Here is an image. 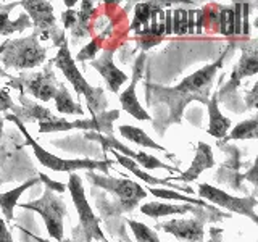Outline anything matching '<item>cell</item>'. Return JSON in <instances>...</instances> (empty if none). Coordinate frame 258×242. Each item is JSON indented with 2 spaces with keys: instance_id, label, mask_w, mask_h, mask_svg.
Here are the masks:
<instances>
[{
  "instance_id": "obj_31",
  "label": "cell",
  "mask_w": 258,
  "mask_h": 242,
  "mask_svg": "<svg viewBox=\"0 0 258 242\" xmlns=\"http://www.w3.org/2000/svg\"><path fill=\"white\" fill-rule=\"evenodd\" d=\"M39 179H40V181H44L45 186H47V189H48V191H52V192H60V194H61V192L67 191V186L61 184V183L52 181L50 177H47L44 173H39Z\"/></svg>"
},
{
  "instance_id": "obj_39",
  "label": "cell",
  "mask_w": 258,
  "mask_h": 242,
  "mask_svg": "<svg viewBox=\"0 0 258 242\" xmlns=\"http://www.w3.org/2000/svg\"><path fill=\"white\" fill-rule=\"evenodd\" d=\"M0 76L8 78V73H7V71H4V68H2V67H0Z\"/></svg>"
},
{
  "instance_id": "obj_27",
  "label": "cell",
  "mask_w": 258,
  "mask_h": 242,
  "mask_svg": "<svg viewBox=\"0 0 258 242\" xmlns=\"http://www.w3.org/2000/svg\"><path fill=\"white\" fill-rule=\"evenodd\" d=\"M218 31L224 36L234 34V10L232 8H220V12H218Z\"/></svg>"
},
{
  "instance_id": "obj_28",
  "label": "cell",
  "mask_w": 258,
  "mask_h": 242,
  "mask_svg": "<svg viewBox=\"0 0 258 242\" xmlns=\"http://www.w3.org/2000/svg\"><path fill=\"white\" fill-rule=\"evenodd\" d=\"M174 15V28L173 32L174 34H187V10L184 8H177V10L173 12Z\"/></svg>"
},
{
  "instance_id": "obj_41",
  "label": "cell",
  "mask_w": 258,
  "mask_h": 242,
  "mask_svg": "<svg viewBox=\"0 0 258 242\" xmlns=\"http://www.w3.org/2000/svg\"><path fill=\"white\" fill-rule=\"evenodd\" d=\"M102 242H110V240H107V239H103V240H102Z\"/></svg>"
},
{
  "instance_id": "obj_30",
  "label": "cell",
  "mask_w": 258,
  "mask_h": 242,
  "mask_svg": "<svg viewBox=\"0 0 258 242\" xmlns=\"http://www.w3.org/2000/svg\"><path fill=\"white\" fill-rule=\"evenodd\" d=\"M7 110H12L13 111L12 115H15L16 110H18V105H15V102L10 99L7 89L0 87V111H7Z\"/></svg>"
},
{
  "instance_id": "obj_15",
  "label": "cell",
  "mask_w": 258,
  "mask_h": 242,
  "mask_svg": "<svg viewBox=\"0 0 258 242\" xmlns=\"http://www.w3.org/2000/svg\"><path fill=\"white\" fill-rule=\"evenodd\" d=\"M213 165H215V160H213L212 147H210V145L205 144V142H199V144H197L196 157H194V161H192L190 168H189L185 173H182L181 176L174 177V179L190 183V181H194V179H197L202 171H205V169L212 168Z\"/></svg>"
},
{
  "instance_id": "obj_11",
  "label": "cell",
  "mask_w": 258,
  "mask_h": 242,
  "mask_svg": "<svg viewBox=\"0 0 258 242\" xmlns=\"http://www.w3.org/2000/svg\"><path fill=\"white\" fill-rule=\"evenodd\" d=\"M20 5L24 7V10L29 13V16L34 21L36 26V34L39 36L40 32V39H48L55 31V16H53V8L50 2H21Z\"/></svg>"
},
{
  "instance_id": "obj_19",
  "label": "cell",
  "mask_w": 258,
  "mask_h": 242,
  "mask_svg": "<svg viewBox=\"0 0 258 242\" xmlns=\"http://www.w3.org/2000/svg\"><path fill=\"white\" fill-rule=\"evenodd\" d=\"M37 183H39V177H34V179H29L24 184H21L20 188H15L8 192L0 194V208H2L7 221H13V208L18 205V200L21 197V194L26 189H29L31 186H36Z\"/></svg>"
},
{
  "instance_id": "obj_24",
  "label": "cell",
  "mask_w": 258,
  "mask_h": 242,
  "mask_svg": "<svg viewBox=\"0 0 258 242\" xmlns=\"http://www.w3.org/2000/svg\"><path fill=\"white\" fill-rule=\"evenodd\" d=\"M158 4H153V2H144V4H137L136 7V18H134V23L131 24V29H137V32L144 31V26L149 23L150 16H152V12L155 10V7Z\"/></svg>"
},
{
  "instance_id": "obj_5",
  "label": "cell",
  "mask_w": 258,
  "mask_h": 242,
  "mask_svg": "<svg viewBox=\"0 0 258 242\" xmlns=\"http://www.w3.org/2000/svg\"><path fill=\"white\" fill-rule=\"evenodd\" d=\"M67 188L70 189V194L73 197V204H75L76 210H78V216H79V231L78 236H84L83 242H89V240H103L105 236L99 226V220L94 215L91 205L86 200V194H84V188L83 183H81V177L75 173H70V181Z\"/></svg>"
},
{
  "instance_id": "obj_38",
  "label": "cell",
  "mask_w": 258,
  "mask_h": 242,
  "mask_svg": "<svg viewBox=\"0 0 258 242\" xmlns=\"http://www.w3.org/2000/svg\"><path fill=\"white\" fill-rule=\"evenodd\" d=\"M7 157H8V155H7L5 152H0V163H2V161H4V160H5Z\"/></svg>"
},
{
  "instance_id": "obj_29",
  "label": "cell",
  "mask_w": 258,
  "mask_h": 242,
  "mask_svg": "<svg viewBox=\"0 0 258 242\" xmlns=\"http://www.w3.org/2000/svg\"><path fill=\"white\" fill-rule=\"evenodd\" d=\"M100 50V39H92L91 44H87L83 50L78 53V62H86V60H91L95 58V53Z\"/></svg>"
},
{
  "instance_id": "obj_35",
  "label": "cell",
  "mask_w": 258,
  "mask_h": 242,
  "mask_svg": "<svg viewBox=\"0 0 258 242\" xmlns=\"http://www.w3.org/2000/svg\"><path fill=\"white\" fill-rule=\"evenodd\" d=\"M0 242H13L10 232H8V229H7V224L2 218H0Z\"/></svg>"
},
{
  "instance_id": "obj_4",
  "label": "cell",
  "mask_w": 258,
  "mask_h": 242,
  "mask_svg": "<svg viewBox=\"0 0 258 242\" xmlns=\"http://www.w3.org/2000/svg\"><path fill=\"white\" fill-rule=\"evenodd\" d=\"M37 34L34 32L29 37L8 40L0 47V58L7 68L29 70L36 68L45 62V48L39 45Z\"/></svg>"
},
{
  "instance_id": "obj_22",
  "label": "cell",
  "mask_w": 258,
  "mask_h": 242,
  "mask_svg": "<svg viewBox=\"0 0 258 242\" xmlns=\"http://www.w3.org/2000/svg\"><path fill=\"white\" fill-rule=\"evenodd\" d=\"M119 133H121V136L124 137V139L131 141V142H134L137 145H141V147H149V149H155V150H161V152L166 150L163 145H160L153 139H150V136H147V133L142 131L141 128L124 125V126H119Z\"/></svg>"
},
{
  "instance_id": "obj_12",
  "label": "cell",
  "mask_w": 258,
  "mask_h": 242,
  "mask_svg": "<svg viewBox=\"0 0 258 242\" xmlns=\"http://www.w3.org/2000/svg\"><path fill=\"white\" fill-rule=\"evenodd\" d=\"M144 62H145V55L142 53L139 58H137L136 65H134V73H133L131 84H129V87L126 89V91L119 95V102H121V107H123V110L126 113H129L131 116H134L136 119L150 121L152 119L150 115L142 108V105H141L139 99H137V95H136V84H137V81H139V78L142 76Z\"/></svg>"
},
{
  "instance_id": "obj_37",
  "label": "cell",
  "mask_w": 258,
  "mask_h": 242,
  "mask_svg": "<svg viewBox=\"0 0 258 242\" xmlns=\"http://www.w3.org/2000/svg\"><path fill=\"white\" fill-rule=\"evenodd\" d=\"M4 134V116H0V139H2Z\"/></svg>"
},
{
  "instance_id": "obj_40",
  "label": "cell",
  "mask_w": 258,
  "mask_h": 242,
  "mask_svg": "<svg viewBox=\"0 0 258 242\" xmlns=\"http://www.w3.org/2000/svg\"><path fill=\"white\" fill-rule=\"evenodd\" d=\"M61 242H71L70 239H64V240H61Z\"/></svg>"
},
{
  "instance_id": "obj_32",
  "label": "cell",
  "mask_w": 258,
  "mask_h": 242,
  "mask_svg": "<svg viewBox=\"0 0 258 242\" xmlns=\"http://www.w3.org/2000/svg\"><path fill=\"white\" fill-rule=\"evenodd\" d=\"M61 20H63L64 28H75V26H76V23H78V12H76V10H71V8H68L67 12H63Z\"/></svg>"
},
{
  "instance_id": "obj_26",
  "label": "cell",
  "mask_w": 258,
  "mask_h": 242,
  "mask_svg": "<svg viewBox=\"0 0 258 242\" xmlns=\"http://www.w3.org/2000/svg\"><path fill=\"white\" fill-rule=\"evenodd\" d=\"M149 192L153 194L155 197H160V199H174V200H184L185 204H189V205H199V207H207V202L204 200H196V199H192V197H184L181 196L179 192H176V191H168V189H158V188H149Z\"/></svg>"
},
{
  "instance_id": "obj_3",
  "label": "cell",
  "mask_w": 258,
  "mask_h": 242,
  "mask_svg": "<svg viewBox=\"0 0 258 242\" xmlns=\"http://www.w3.org/2000/svg\"><path fill=\"white\" fill-rule=\"evenodd\" d=\"M4 119L13 121V123L18 126V129L24 136V139H26V142L32 147V150H34L39 163L44 165L45 168H50V169H53V171H63V173H75V171H78V169H89V171H92V169H103V173H108L110 160L95 161V160H89V158H84V160H64V158H60V157L53 155V153L47 152L44 147H40V145L34 139H32V136L26 131L23 121L18 119L15 115H7Z\"/></svg>"
},
{
  "instance_id": "obj_14",
  "label": "cell",
  "mask_w": 258,
  "mask_h": 242,
  "mask_svg": "<svg viewBox=\"0 0 258 242\" xmlns=\"http://www.w3.org/2000/svg\"><path fill=\"white\" fill-rule=\"evenodd\" d=\"M113 53H115L113 48L103 50L99 58L91 62V67H94L97 71L100 73V76L107 81L108 89L111 92H118L119 87L127 81V76L116 67L115 63H113Z\"/></svg>"
},
{
  "instance_id": "obj_18",
  "label": "cell",
  "mask_w": 258,
  "mask_h": 242,
  "mask_svg": "<svg viewBox=\"0 0 258 242\" xmlns=\"http://www.w3.org/2000/svg\"><path fill=\"white\" fill-rule=\"evenodd\" d=\"M194 212L196 213V208L194 205L189 204H182V205H171V204H161V202H149L141 207V213L147 215L150 218H160V216H166V215H176V213H189Z\"/></svg>"
},
{
  "instance_id": "obj_7",
  "label": "cell",
  "mask_w": 258,
  "mask_h": 242,
  "mask_svg": "<svg viewBox=\"0 0 258 242\" xmlns=\"http://www.w3.org/2000/svg\"><path fill=\"white\" fill-rule=\"evenodd\" d=\"M87 177L94 184L110 191L111 194H115V196L119 199V205L124 212H131V210L139 204V200L147 197V191L141 188L137 183L124 179V177L100 176V174H95L94 171H89Z\"/></svg>"
},
{
  "instance_id": "obj_36",
  "label": "cell",
  "mask_w": 258,
  "mask_h": 242,
  "mask_svg": "<svg viewBox=\"0 0 258 242\" xmlns=\"http://www.w3.org/2000/svg\"><path fill=\"white\" fill-rule=\"evenodd\" d=\"M210 234H212V239H210L208 242H223V240H221V234H223L221 229L212 228V229H210Z\"/></svg>"
},
{
  "instance_id": "obj_33",
  "label": "cell",
  "mask_w": 258,
  "mask_h": 242,
  "mask_svg": "<svg viewBox=\"0 0 258 242\" xmlns=\"http://www.w3.org/2000/svg\"><path fill=\"white\" fill-rule=\"evenodd\" d=\"M234 34H240L242 31V18H240V13H242V4L236 2L234 4Z\"/></svg>"
},
{
  "instance_id": "obj_21",
  "label": "cell",
  "mask_w": 258,
  "mask_h": 242,
  "mask_svg": "<svg viewBox=\"0 0 258 242\" xmlns=\"http://www.w3.org/2000/svg\"><path fill=\"white\" fill-rule=\"evenodd\" d=\"M53 100H55L56 110L60 113H64V115H79L81 116L84 113V110L81 108V105L73 100L70 91L63 84H58V87H56Z\"/></svg>"
},
{
  "instance_id": "obj_23",
  "label": "cell",
  "mask_w": 258,
  "mask_h": 242,
  "mask_svg": "<svg viewBox=\"0 0 258 242\" xmlns=\"http://www.w3.org/2000/svg\"><path fill=\"white\" fill-rule=\"evenodd\" d=\"M258 133V119L252 118L247 121H242L236 128L229 133V136H226V141H236V139H256Z\"/></svg>"
},
{
  "instance_id": "obj_34",
  "label": "cell",
  "mask_w": 258,
  "mask_h": 242,
  "mask_svg": "<svg viewBox=\"0 0 258 242\" xmlns=\"http://www.w3.org/2000/svg\"><path fill=\"white\" fill-rule=\"evenodd\" d=\"M244 10H242V31L240 34H248V10H250V5L248 4H242Z\"/></svg>"
},
{
  "instance_id": "obj_6",
  "label": "cell",
  "mask_w": 258,
  "mask_h": 242,
  "mask_svg": "<svg viewBox=\"0 0 258 242\" xmlns=\"http://www.w3.org/2000/svg\"><path fill=\"white\" fill-rule=\"evenodd\" d=\"M21 207L28 210H34L36 213H39L44 218L47 231L52 236V239L58 242L63 240V220L64 215H67V204H64L60 196L45 189L44 196L39 200L21 204Z\"/></svg>"
},
{
  "instance_id": "obj_17",
  "label": "cell",
  "mask_w": 258,
  "mask_h": 242,
  "mask_svg": "<svg viewBox=\"0 0 258 242\" xmlns=\"http://www.w3.org/2000/svg\"><path fill=\"white\" fill-rule=\"evenodd\" d=\"M16 5H20V4L15 2V4H8V5L0 7V34L2 36L13 34V32H21L32 24L29 16H26V15L20 16L16 21H12L10 18H8V13H10Z\"/></svg>"
},
{
  "instance_id": "obj_9",
  "label": "cell",
  "mask_w": 258,
  "mask_h": 242,
  "mask_svg": "<svg viewBox=\"0 0 258 242\" xmlns=\"http://www.w3.org/2000/svg\"><path fill=\"white\" fill-rule=\"evenodd\" d=\"M87 137H89V139L99 141L102 144L103 149H107V150H110V149L111 150H116L118 153H121V155L131 158L133 161H136L137 165H142L144 168H147V169L165 168V169H168V171H177V168L161 163V161L158 158H155V157L147 155V153H137V152L129 150V147H126V145H123L119 141H116L113 136H102V134H97V133H92L91 131V133H87Z\"/></svg>"
},
{
  "instance_id": "obj_8",
  "label": "cell",
  "mask_w": 258,
  "mask_h": 242,
  "mask_svg": "<svg viewBox=\"0 0 258 242\" xmlns=\"http://www.w3.org/2000/svg\"><path fill=\"white\" fill-rule=\"evenodd\" d=\"M199 196L205 200H210L212 204H216L223 208H228L229 212L245 215L253 223L258 221V216L255 213V207L258 204V200L255 197L239 199V197L229 196L228 192H224L218 188H213V186H210V184H200L199 186Z\"/></svg>"
},
{
  "instance_id": "obj_2",
  "label": "cell",
  "mask_w": 258,
  "mask_h": 242,
  "mask_svg": "<svg viewBox=\"0 0 258 242\" xmlns=\"http://www.w3.org/2000/svg\"><path fill=\"white\" fill-rule=\"evenodd\" d=\"M53 65L58 68L64 78L70 81V84H73V89L78 92V95L86 97L87 107L91 110L92 116L99 115V111H103V108L107 107V99H105V92L102 87H92L91 84L84 79V76L81 75V71L76 67L75 58L70 53V48L67 40L60 45V50L53 58Z\"/></svg>"
},
{
  "instance_id": "obj_25",
  "label": "cell",
  "mask_w": 258,
  "mask_h": 242,
  "mask_svg": "<svg viewBox=\"0 0 258 242\" xmlns=\"http://www.w3.org/2000/svg\"><path fill=\"white\" fill-rule=\"evenodd\" d=\"M127 224H129V228L133 229L137 242H161L160 237L157 236V232L153 229H150L147 224L134 221V220H129Z\"/></svg>"
},
{
  "instance_id": "obj_16",
  "label": "cell",
  "mask_w": 258,
  "mask_h": 242,
  "mask_svg": "<svg viewBox=\"0 0 258 242\" xmlns=\"http://www.w3.org/2000/svg\"><path fill=\"white\" fill-rule=\"evenodd\" d=\"M207 108H208V134L216 137V139H224L228 136V131L231 129V119L226 118L223 113L218 108V95H213L212 99L207 102Z\"/></svg>"
},
{
  "instance_id": "obj_20",
  "label": "cell",
  "mask_w": 258,
  "mask_h": 242,
  "mask_svg": "<svg viewBox=\"0 0 258 242\" xmlns=\"http://www.w3.org/2000/svg\"><path fill=\"white\" fill-rule=\"evenodd\" d=\"M256 71H258V56H256V52L253 50L252 53H244V55H242V58L239 60L237 67L234 68V71H232L229 84L236 87L242 78L252 76V75H255Z\"/></svg>"
},
{
  "instance_id": "obj_13",
  "label": "cell",
  "mask_w": 258,
  "mask_h": 242,
  "mask_svg": "<svg viewBox=\"0 0 258 242\" xmlns=\"http://www.w3.org/2000/svg\"><path fill=\"white\" fill-rule=\"evenodd\" d=\"M160 229L173 234L182 242H204L205 229L202 220H171L160 224Z\"/></svg>"
},
{
  "instance_id": "obj_1",
  "label": "cell",
  "mask_w": 258,
  "mask_h": 242,
  "mask_svg": "<svg viewBox=\"0 0 258 242\" xmlns=\"http://www.w3.org/2000/svg\"><path fill=\"white\" fill-rule=\"evenodd\" d=\"M226 52L221 53V56L215 63L207 65L202 70L196 71L194 75L187 76L185 79L181 81L179 86L176 87H153V91L158 94L161 100H165L174 108V111H182V108L187 105L190 100H199L202 103L208 102V94L212 89L213 78L216 75V71L223 67V58Z\"/></svg>"
},
{
  "instance_id": "obj_10",
  "label": "cell",
  "mask_w": 258,
  "mask_h": 242,
  "mask_svg": "<svg viewBox=\"0 0 258 242\" xmlns=\"http://www.w3.org/2000/svg\"><path fill=\"white\" fill-rule=\"evenodd\" d=\"M15 83H21L18 86L13 87H20L23 91H26L28 94L34 95L36 99L42 100V102H48L50 99H53V95L56 92V87H58L60 83H56L55 75L50 68H47L45 71L39 73V75H34L31 78H21V79H12Z\"/></svg>"
}]
</instances>
